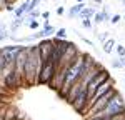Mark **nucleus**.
Listing matches in <instances>:
<instances>
[{
  "mask_svg": "<svg viewBox=\"0 0 125 120\" xmlns=\"http://www.w3.org/2000/svg\"><path fill=\"white\" fill-rule=\"evenodd\" d=\"M120 112H125V102H124V99H122V95L117 92L105 107L100 110V112L94 113L92 117H95V119H107V117H112V115L120 113ZM92 117H90V119H92Z\"/></svg>",
  "mask_w": 125,
  "mask_h": 120,
  "instance_id": "obj_2",
  "label": "nucleus"
},
{
  "mask_svg": "<svg viewBox=\"0 0 125 120\" xmlns=\"http://www.w3.org/2000/svg\"><path fill=\"white\" fill-rule=\"evenodd\" d=\"M12 120H20V119H17V117H13V119H12Z\"/></svg>",
  "mask_w": 125,
  "mask_h": 120,
  "instance_id": "obj_27",
  "label": "nucleus"
},
{
  "mask_svg": "<svg viewBox=\"0 0 125 120\" xmlns=\"http://www.w3.org/2000/svg\"><path fill=\"white\" fill-rule=\"evenodd\" d=\"M124 59L125 57H118V59H115L114 62H112V67H114V69H122V67H125Z\"/></svg>",
  "mask_w": 125,
  "mask_h": 120,
  "instance_id": "obj_14",
  "label": "nucleus"
},
{
  "mask_svg": "<svg viewBox=\"0 0 125 120\" xmlns=\"http://www.w3.org/2000/svg\"><path fill=\"white\" fill-rule=\"evenodd\" d=\"M82 40L85 42L87 45H90V47H94V42H90V40H88V39H85V37H82Z\"/></svg>",
  "mask_w": 125,
  "mask_h": 120,
  "instance_id": "obj_25",
  "label": "nucleus"
},
{
  "mask_svg": "<svg viewBox=\"0 0 125 120\" xmlns=\"http://www.w3.org/2000/svg\"><path fill=\"white\" fill-rule=\"evenodd\" d=\"M87 89H85V85H82V89H80V92H78L77 95H75V99L72 100V107L77 110V112H83V107H85V103H87Z\"/></svg>",
  "mask_w": 125,
  "mask_h": 120,
  "instance_id": "obj_7",
  "label": "nucleus"
},
{
  "mask_svg": "<svg viewBox=\"0 0 125 120\" xmlns=\"http://www.w3.org/2000/svg\"><path fill=\"white\" fill-rule=\"evenodd\" d=\"M23 47H25V45H22V43H15V45L3 47V49H0V55L7 60V63H9V62H15V57L19 55V52L23 49Z\"/></svg>",
  "mask_w": 125,
  "mask_h": 120,
  "instance_id": "obj_6",
  "label": "nucleus"
},
{
  "mask_svg": "<svg viewBox=\"0 0 125 120\" xmlns=\"http://www.w3.org/2000/svg\"><path fill=\"white\" fill-rule=\"evenodd\" d=\"M85 7H87V3H85V2H77V3H75V5H73V7H72V9H70V10L67 12L68 19H77V17H78V13H80V10H82V9H85Z\"/></svg>",
  "mask_w": 125,
  "mask_h": 120,
  "instance_id": "obj_9",
  "label": "nucleus"
},
{
  "mask_svg": "<svg viewBox=\"0 0 125 120\" xmlns=\"http://www.w3.org/2000/svg\"><path fill=\"white\" fill-rule=\"evenodd\" d=\"M94 13H95V9H92V7H85V9L80 10V13H78L77 19H92L94 17Z\"/></svg>",
  "mask_w": 125,
  "mask_h": 120,
  "instance_id": "obj_11",
  "label": "nucleus"
},
{
  "mask_svg": "<svg viewBox=\"0 0 125 120\" xmlns=\"http://www.w3.org/2000/svg\"><path fill=\"white\" fill-rule=\"evenodd\" d=\"M124 2H125V0H124Z\"/></svg>",
  "mask_w": 125,
  "mask_h": 120,
  "instance_id": "obj_30",
  "label": "nucleus"
},
{
  "mask_svg": "<svg viewBox=\"0 0 125 120\" xmlns=\"http://www.w3.org/2000/svg\"><path fill=\"white\" fill-rule=\"evenodd\" d=\"M108 77H110V75H108V72H107V70H104V69L100 70L95 77L87 83V87H85V89H87V97H88V99H92V97H94V93H95V90H97V87H98L102 82H105ZM88 99H87V100H88Z\"/></svg>",
  "mask_w": 125,
  "mask_h": 120,
  "instance_id": "obj_5",
  "label": "nucleus"
},
{
  "mask_svg": "<svg viewBox=\"0 0 125 120\" xmlns=\"http://www.w3.org/2000/svg\"><path fill=\"white\" fill-rule=\"evenodd\" d=\"M108 37H110V32H102V35H98V40H100V42L104 43V42H105Z\"/></svg>",
  "mask_w": 125,
  "mask_h": 120,
  "instance_id": "obj_20",
  "label": "nucleus"
},
{
  "mask_svg": "<svg viewBox=\"0 0 125 120\" xmlns=\"http://www.w3.org/2000/svg\"><path fill=\"white\" fill-rule=\"evenodd\" d=\"M115 93H117V89H115V87H112V89L108 90V92H105V93H104L102 97H98V99L94 102V105H92V107H90V109H88L85 113H83V119L88 120L90 117H92V115H94V113L100 112V110H102V109H104V107L107 105V103L110 102V99H112V97H114Z\"/></svg>",
  "mask_w": 125,
  "mask_h": 120,
  "instance_id": "obj_3",
  "label": "nucleus"
},
{
  "mask_svg": "<svg viewBox=\"0 0 125 120\" xmlns=\"http://www.w3.org/2000/svg\"><path fill=\"white\" fill-rule=\"evenodd\" d=\"M40 17H42L43 20H48V17H50V12H42V13H40Z\"/></svg>",
  "mask_w": 125,
  "mask_h": 120,
  "instance_id": "obj_23",
  "label": "nucleus"
},
{
  "mask_svg": "<svg viewBox=\"0 0 125 120\" xmlns=\"http://www.w3.org/2000/svg\"><path fill=\"white\" fill-rule=\"evenodd\" d=\"M37 47H39V52H40L42 60L45 62V60H48V59H50V55H52V50H53V40L43 39Z\"/></svg>",
  "mask_w": 125,
  "mask_h": 120,
  "instance_id": "obj_8",
  "label": "nucleus"
},
{
  "mask_svg": "<svg viewBox=\"0 0 125 120\" xmlns=\"http://www.w3.org/2000/svg\"><path fill=\"white\" fill-rule=\"evenodd\" d=\"M3 39H10V33L7 32V27L3 23H0V40H3Z\"/></svg>",
  "mask_w": 125,
  "mask_h": 120,
  "instance_id": "obj_15",
  "label": "nucleus"
},
{
  "mask_svg": "<svg viewBox=\"0 0 125 120\" xmlns=\"http://www.w3.org/2000/svg\"><path fill=\"white\" fill-rule=\"evenodd\" d=\"M82 27L92 30L94 29V22H92V19H82Z\"/></svg>",
  "mask_w": 125,
  "mask_h": 120,
  "instance_id": "obj_19",
  "label": "nucleus"
},
{
  "mask_svg": "<svg viewBox=\"0 0 125 120\" xmlns=\"http://www.w3.org/2000/svg\"><path fill=\"white\" fill-rule=\"evenodd\" d=\"M25 22H23V17H19V19H13V22H12V25H10V32L13 33L15 30L19 29L20 25H23Z\"/></svg>",
  "mask_w": 125,
  "mask_h": 120,
  "instance_id": "obj_13",
  "label": "nucleus"
},
{
  "mask_svg": "<svg viewBox=\"0 0 125 120\" xmlns=\"http://www.w3.org/2000/svg\"><path fill=\"white\" fill-rule=\"evenodd\" d=\"M63 13H65V7H63V5L57 7V15H63Z\"/></svg>",
  "mask_w": 125,
  "mask_h": 120,
  "instance_id": "obj_22",
  "label": "nucleus"
},
{
  "mask_svg": "<svg viewBox=\"0 0 125 120\" xmlns=\"http://www.w3.org/2000/svg\"><path fill=\"white\" fill-rule=\"evenodd\" d=\"M94 3H98V5H100V3H102V0H94Z\"/></svg>",
  "mask_w": 125,
  "mask_h": 120,
  "instance_id": "obj_26",
  "label": "nucleus"
},
{
  "mask_svg": "<svg viewBox=\"0 0 125 120\" xmlns=\"http://www.w3.org/2000/svg\"><path fill=\"white\" fill-rule=\"evenodd\" d=\"M117 52V55L118 57H125V47L122 45V43H115V49H114Z\"/></svg>",
  "mask_w": 125,
  "mask_h": 120,
  "instance_id": "obj_17",
  "label": "nucleus"
},
{
  "mask_svg": "<svg viewBox=\"0 0 125 120\" xmlns=\"http://www.w3.org/2000/svg\"><path fill=\"white\" fill-rule=\"evenodd\" d=\"M53 75H55V63H53L52 60H45L43 65H42V70H40V73H39L37 83L50 85L52 80H53Z\"/></svg>",
  "mask_w": 125,
  "mask_h": 120,
  "instance_id": "obj_4",
  "label": "nucleus"
},
{
  "mask_svg": "<svg viewBox=\"0 0 125 120\" xmlns=\"http://www.w3.org/2000/svg\"><path fill=\"white\" fill-rule=\"evenodd\" d=\"M43 60L40 57L37 45H30L27 52V60L23 65V85H37V79L42 70Z\"/></svg>",
  "mask_w": 125,
  "mask_h": 120,
  "instance_id": "obj_1",
  "label": "nucleus"
},
{
  "mask_svg": "<svg viewBox=\"0 0 125 120\" xmlns=\"http://www.w3.org/2000/svg\"><path fill=\"white\" fill-rule=\"evenodd\" d=\"M5 7H7V2L5 0H0V10H5Z\"/></svg>",
  "mask_w": 125,
  "mask_h": 120,
  "instance_id": "obj_24",
  "label": "nucleus"
},
{
  "mask_svg": "<svg viewBox=\"0 0 125 120\" xmlns=\"http://www.w3.org/2000/svg\"><path fill=\"white\" fill-rule=\"evenodd\" d=\"M77 2H85V0H77Z\"/></svg>",
  "mask_w": 125,
  "mask_h": 120,
  "instance_id": "obj_28",
  "label": "nucleus"
},
{
  "mask_svg": "<svg viewBox=\"0 0 125 120\" xmlns=\"http://www.w3.org/2000/svg\"><path fill=\"white\" fill-rule=\"evenodd\" d=\"M120 22V15H114L112 19H110V23H114V25H117Z\"/></svg>",
  "mask_w": 125,
  "mask_h": 120,
  "instance_id": "obj_21",
  "label": "nucleus"
},
{
  "mask_svg": "<svg viewBox=\"0 0 125 120\" xmlns=\"http://www.w3.org/2000/svg\"><path fill=\"white\" fill-rule=\"evenodd\" d=\"M124 62H125V59H124Z\"/></svg>",
  "mask_w": 125,
  "mask_h": 120,
  "instance_id": "obj_29",
  "label": "nucleus"
},
{
  "mask_svg": "<svg viewBox=\"0 0 125 120\" xmlns=\"http://www.w3.org/2000/svg\"><path fill=\"white\" fill-rule=\"evenodd\" d=\"M55 39H67V29H57V32L53 33Z\"/></svg>",
  "mask_w": 125,
  "mask_h": 120,
  "instance_id": "obj_16",
  "label": "nucleus"
},
{
  "mask_svg": "<svg viewBox=\"0 0 125 120\" xmlns=\"http://www.w3.org/2000/svg\"><path fill=\"white\" fill-rule=\"evenodd\" d=\"M92 22H94V25H100V23H104V22H105V9L100 10V12H95L94 17H92Z\"/></svg>",
  "mask_w": 125,
  "mask_h": 120,
  "instance_id": "obj_12",
  "label": "nucleus"
},
{
  "mask_svg": "<svg viewBox=\"0 0 125 120\" xmlns=\"http://www.w3.org/2000/svg\"><path fill=\"white\" fill-rule=\"evenodd\" d=\"M115 43H117L115 39L108 37V39L102 43V50H104V53H107V55H108V53H112V52H114V49H115Z\"/></svg>",
  "mask_w": 125,
  "mask_h": 120,
  "instance_id": "obj_10",
  "label": "nucleus"
},
{
  "mask_svg": "<svg viewBox=\"0 0 125 120\" xmlns=\"http://www.w3.org/2000/svg\"><path fill=\"white\" fill-rule=\"evenodd\" d=\"M29 29H32V30H39V29H40V20L32 19V20L29 22Z\"/></svg>",
  "mask_w": 125,
  "mask_h": 120,
  "instance_id": "obj_18",
  "label": "nucleus"
}]
</instances>
